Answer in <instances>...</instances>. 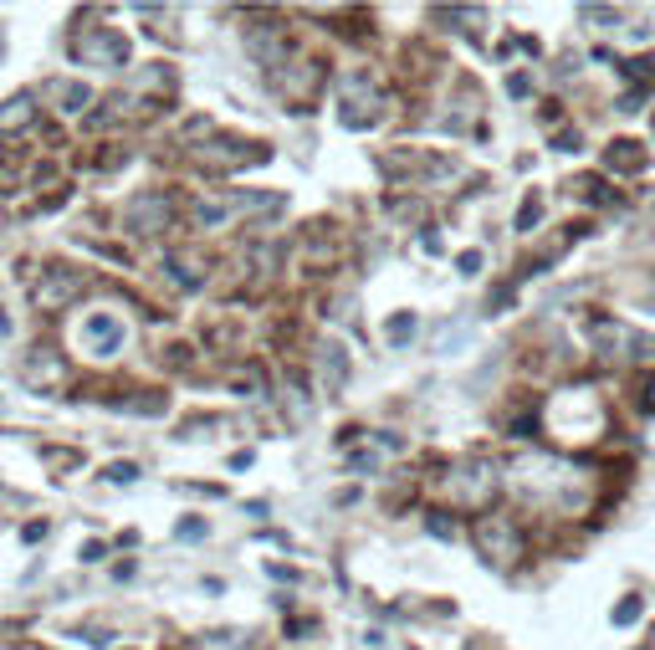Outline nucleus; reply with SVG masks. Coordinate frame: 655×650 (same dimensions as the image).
<instances>
[{
	"label": "nucleus",
	"instance_id": "nucleus-17",
	"mask_svg": "<svg viewBox=\"0 0 655 650\" xmlns=\"http://www.w3.org/2000/svg\"><path fill=\"white\" fill-rule=\"evenodd\" d=\"M425 528H430L435 538H446V543H456V523H451V512H430V517H425Z\"/></svg>",
	"mask_w": 655,
	"mask_h": 650
},
{
	"label": "nucleus",
	"instance_id": "nucleus-24",
	"mask_svg": "<svg viewBox=\"0 0 655 650\" xmlns=\"http://www.w3.org/2000/svg\"><path fill=\"white\" fill-rule=\"evenodd\" d=\"M456 267H461L466 277H471V272H482V251H461V256H456Z\"/></svg>",
	"mask_w": 655,
	"mask_h": 650
},
{
	"label": "nucleus",
	"instance_id": "nucleus-5",
	"mask_svg": "<svg viewBox=\"0 0 655 650\" xmlns=\"http://www.w3.org/2000/svg\"><path fill=\"white\" fill-rule=\"evenodd\" d=\"M72 52H77L82 62H93V67H123V62H128V41H123L118 31L93 26V31H82V36L72 41Z\"/></svg>",
	"mask_w": 655,
	"mask_h": 650
},
{
	"label": "nucleus",
	"instance_id": "nucleus-15",
	"mask_svg": "<svg viewBox=\"0 0 655 650\" xmlns=\"http://www.w3.org/2000/svg\"><path fill=\"white\" fill-rule=\"evenodd\" d=\"M620 72L640 77V88H655V57H630V62H620Z\"/></svg>",
	"mask_w": 655,
	"mask_h": 650
},
{
	"label": "nucleus",
	"instance_id": "nucleus-14",
	"mask_svg": "<svg viewBox=\"0 0 655 650\" xmlns=\"http://www.w3.org/2000/svg\"><path fill=\"white\" fill-rule=\"evenodd\" d=\"M323 379H328V389H343V379H348V359H343L338 343L323 349Z\"/></svg>",
	"mask_w": 655,
	"mask_h": 650
},
{
	"label": "nucleus",
	"instance_id": "nucleus-23",
	"mask_svg": "<svg viewBox=\"0 0 655 650\" xmlns=\"http://www.w3.org/2000/svg\"><path fill=\"white\" fill-rule=\"evenodd\" d=\"M174 538H180V543H195V538H205V523H200V517H190V523L174 528Z\"/></svg>",
	"mask_w": 655,
	"mask_h": 650
},
{
	"label": "nucleus",
	"instance_id": "nucleus-12",
	"mask_svg": "<svg viewBox=\"0 0 655 650\" xmlns=\"http://www.w3.org/2000/svg\"><path fill=\"white\" fill-rule=\"evenodd\" d=\"M195 650H246V630H236V625L200 630V635H195Z\"/></svg>",
	"mask_w": 655,
	"mask_h": 650
},
{
	"label": "nucleus",
	"instance_id": "nucleus-16",
	"mask_svg": "<svg viewBox=\"0 0 655 650\" xmlns=\"http://www.w3.org/2000/svg\"><path fill=\"white\" fill-rule=\"evenodd\" d=\"M538 221H543V200L528 195V200H522V210H517V231H533Z\"/></svg>",
	"mask_w": 655,
	"mask_h": 650
},
{
	"label": "nucleus",
	"instance_id": "nucleus-25",
	"mask_svg": "<svg viewBox=\"0 0 655 650\" xmlns=\"http://www.w3.org/2000/svg\"><path fill=\"white\" fill-rule=\"evenodd\" d=\"M640 410L655 415V379H640Z\"/></svg>",
	"mask_w": 655,
	"mask_h": 650
},
{
	"label": "nucleus",
	"instance_id": "nucleus-21",
	"mask_svg": "<svg viewBox=\"0 0 655 650\" xmlns=\"http://www.w3.org/2000/svg\"><path fill=\"white\" fill-rule=\"evenodd\" d=\"M195 221H200V226H221V221H226V205H215V200L205 205V200H200V205H195Z\"/></svg>",
	"mask_w": 655,
	"mask_h": 650
},
{
	"label": "nucleus",
	"instance_id": "nucleus-26",
	"mask_svg": "<svg viewBox=\"0 0 655 650\" xmlns=\"http://www.w3.org/2000/svg\"><path fill=\"white\" fill-rule=\"evenodd\" d=\"M507 93H512V98H528V93H533V82L517 72V77H507Z\"/></svg>",
	"mask_w": 655,
	"mask_h": 650
},
{
	"label": "nucleus",
	"instance_id": "nucleus-4",
	"mask_svg": "<svg viewBox=\"0 0 655 650\" xmlns=\"http://www.w3.org/2000/svg\"><path fill=\"white\" fill-rule=\"evenodd\" d=\"M31 297H36L41 313H62V308H72V302L82 297V272H72V267H47V272L36 277Z\"/></svg>",
	"mask_w": 655,
	"mask_h": 650
},
{
	"label": "nucleus",
	"instance_id": "nucleus-20",
	"mask_svg": "<svg viewBox=\"0 0 655 650\" xmlns=\"http://www.w3.org/2000/svg\"><path fill=\"white\" fill-rule=\"evenodd\" d=\"M640 615H645V604H640V599H635V594H630V599H620V604H615V625H635V620H640Z\"/></svg>",
	"mask_w": 655,
	"mask_h": 650
},
{
	"label": "nucleus",
	"instance_id": "nucleus-29",
	"mask_svg": "<svg viewBox=\"0 0 655 650\" xmlns=\"http://www.w3.org/2000/svg\"><path fill=\"white\" fill-rule=\"evenodd\" d=\"M0 231H6V210H0Z\"/></svg>",
	"mask_w": 655,
	"mask_h": 650
},
{
	"label": "nucleus",
	"instance_id": "nucleus-6",
	"mask_svg": "<svg viewBox=\"0 0 655 650\" xmlns=\"http://www.w3.org/2000/svg\"><path fill=\"white\" fill-rule=\"evenodd\" d=\"M123 215H128V226H134L139 236H154V231L169 226V195L164 190H144V195H134L123 205Z\"/></svg>",
	"mask_w": 655,
	"mask_h": 650
},
{
	"label": "nucleus",
	"instance_id": "nucleus-8",
	"mask_svg": "<svg viewBox=\"0 0 655 650\" xmlns=\"http://www.w3.org/2000/svg\"><path fill=\"white\" fill-rule=\"evenodd\" d=\"M62 374H67V369H62V359H57L52 349H36V354L21 364V379H26L31 389H52V384H62Z\"/></svg>",
	"mask_w": 655,
	"mask_h": 650
},
{
	"label": "nucleus",
	"instance_id": "nucleus-13",
	"mask_svg": "<svg viewBox=\"0 0 655 650\" xmlns=\"http://www.w3.org/2000/svg\"><path fill=\"white\" fill-rule=\"evenodd\" d=\"M164 272H169V282H174V287H185V292L205 282V277H200V267L190 262V256H174V251L164 256Z\"/></svg>",
	"mask_w": 655,
	"mask_h": 650
},
{
	"label": "nucleus",
	"instance_id": "nucleus-27",
	"mask_svg": "<svg viewBox=\"0 0 655 650\" xmlns=\"http://www.w3.org/2000/svg\"><path fill=\"white\" fill-rule=\"evenodd\" d=\"M558 149H563V154H574V149H579V134H574V128H569V134H558Z\"/></svg>",
	"mask_w": 655,
	"mask_h": 650
},
{
	"label": "nucleus",
	"instance_id": "nucleus-11",
	"mask_svg": "<svg viewBox=\"0 0 655 650\" xmlns=\"http://www.w3.org/2000/svg\"><path fill=\"white\" fill-rule=\"evenodd\" d=\"M31 123H36V103L26 93L0 108V134H21V128H31Z\"/></svg>",
	"mask_w": 655,
	"mask_h": 650
},
{
	"label": "nucleus",
	"instance_id": "nucleus-7",
	"mask_svg": "<svg viewBox=\"0 0 655 650\" xmlns=\"http://www.w3.org/2000/svg\"><path fill=\"white\" fill-rule=\"evenodd\" d=\"M645 164H650V154L640 139H615L604 149V169H615V175H640Z\"/></svg>",
	"mask_w": 655,
	"mask_h": 650
},
{
	"label": "nucleus",
	"instance_id": "nucleus-1",
	"mask_svg": "<svg viewBox=\"0 0 655 650\" xmlns=\"http://www.w3.org/2000/svg\"><path fill=\"white\" fill-rule=\"evenodd\" d=\"M512 482L533 502H553L563 512L579 507L584 492H589V476L574 461H563V456H522V461H512Z\"/></svg>",
	"mask_w": 655,
	"mask_h": 650
},
{
	"label": "nucleus",
	"instance_id": "nucleus-3",
	"mask_svg": "<svg viewBox=\"0 0 655 650\" xmlns=\"http://www.w3.org/2000/svg\"><path fill=\"white\" fill-rule=\"evenodd\" d=\"M497 487H502V476H497V466H492L487 456H471V461H461V466L446 476V492H451L461 507H487V502L497 497Z\"/></svg>",
	"mask_w": 655,
	"mask_h": 650
},
{
	"label": "nucleus",
	"instance_id": "nucleus-19",
	"mask_svg": "<svg viewBox=\"0 0 655 650\" xmlns=\"http://www.w3.org/2000/svg\"><path fill=\"white\" fill-rule=\"evenodd\" d=\"M108 482L134 487V482H139V466H134V461H113V466H108Z\"/></svg>",
	"mask_w": 655,
	"mask_h": 650
},
{
	"label": "nucleus",
	"instance_id": "nucleus-22",
	"mask_svg": "<svg viewBox=\"0 0 655 650\" xmlns=\"http://www.w3.org/2000/svg\"><path fill=\"white\" fill-rule=\"evenodd\" d=\"M231 384H236V389H251V395H261V374H256V369H236Z\"/></svg>",
	"mask_w": 655,
	"mask_h": 650
},
{
	"label": "nucleus",
	"instance_id": "nucleus-10",
	"mask_svg": "<svg viewBox=\"0 0 655 650\" xmlns=\"http://www.w3.org/2000/svg\"><path fill=\"white\" fill-rule=\"evenodd\" d=\"M41 93H47L62 113H82L87 103H93V88H82V82H67V77H57V82H47V88H41Z\"/></svg>",
	"mask_w": 655,
	"mask_h": 650
},
{
	"label": "nucleus",
	"instance_id": "nucleus-2",
	"mask_svg": "<svg viewBox=\"0 0 655 650\" xmlns=\"http://www.w3.org/2000/svg\"><path fill=\"white\" fill-rule=\"evenodd\" d=\"M471 543L482 548V558L492 563V569H507V563H517V558H522V533H517V523H512V517H502V512L476 517Z\"/></svg>",
	"mask_w": 655,
	"mask_h": 650
},
{
	"label": "nucleus",
	"instance_id": "nucleus-9",
	"mask_svg": "<svg viewBox=\"0 0 655 650\" xmlns=\"http://www.w3.org/2000/svg\"><path fill=\"white\" fill-rule=\"evenodd\" d=\"M82 338H93V343H98V359H108L118 343H123V323H118L113 313H93V318L82 323Z\"/></svg>",
	"mask_w": 655,
	"mask_h": 650
},
{
	"label": "nucleus",
	"instance_id": "nucleus-28",
	"mask_svg": "<svg viewBox=\"0 0 655 650\" xmlns=\"http://www.w3.org/2000/svg\"><path fill=\"white\" fill-rule=\"evenodd\" d=\"M6 333H11V318H6V313H0V338H6Z\"/></svg>",
	"mask_w": 655,
	"mask_h": 650
},
{
	"label": "nucleus",
	"instance_id": "nucleus-18",
	"mask_svg": "<svg viewBox=\"0 0 655 650\" xmlns=\"http://www.w3.org/2000/svg\"><path fill=\"white\" fill-rule=\"evenodd\" d=\"M410 338H415V313L389 318V343H410Z\"/></svg>",
	"mask_w": 655,
	"mask_h": 650
}]
</instances>
